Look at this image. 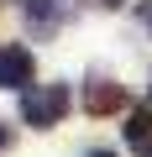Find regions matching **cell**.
Segmentation results:
<instances>
[{
	"instance_id": "1",
	"label": "cell",
	"mask_w": 152,
	"mask_h": 157,
	"mask_svg": "<svg viewBox=\"0 0 152 157\" xmlns=\"http://www.w3.org/2000/svg\"><path fill=\"white\" fill-rule=\"evenodd\" d=\"M68 105H73L68 84H37V89L21 94V121L37 126V131H47V126H58V121L68 115Z\"/></svg>"
},
{
	"instance_id": "2",
	"label": "cell",
	"mask_w": 152,
	"mask_h": 157,
	"mask_svg": "<svg viewBox=\"0 0 152 157\" xmlns=\"http://www.w3.org/2000/svg\"><path fill=\"white\" fill-rule=\"evenodd\" d=\"M37 73V58L26 47H0V89H26Z\"/></svg>"
},
{
	"instance_id": "3",
	"label": "cell",
	"mask_w": 152,
	"mask_h": 157,
	"mask_svg": "<svg viewBox=\"0 0 152 157\" xmlns=\"http://www.w3.org/2000/svg\"><path fill=\"white\" fill-rule=\"evenodd\" d=\"M84 110L89 115H115V110H126V89L115 78H89L84 84Z\"/></svg>"
},
{
	"instance_id": "4",
	"label": "cell",
	"mask_w": 152,
	"mask_h": 157,
	"mask_svg": "<svg viewBox=\"0 0 152 157\" xmlns=\"http://www.w3.org/2000/svg\"><path fill=\"white\" fill-rule=\"evenodd\" d=\"M21 11H26L32 32H58L68 21V0H21Z\"/></svg>"
},
{
	"instance_id": "5",
	"label": "cell",
	"mask_w": 152,
	"mask_h": 157,
	"mask_svg": "<svg viewBox=\"0 0 152 157\" xmlns=\"http://www.w3.org/2000/svg\"><path fill=\"white\" fill-rule=\"evenodd\" d=\"M126 147L152 157V110H131L126 115Z\"/></svg>"
},
{
	"instance_id": "6",
	"label": "cell",
	"mask_w": 152,
	"mask_h": 157,
	"mask_svg": "<svg viewBox=\"0 0 152 157\" xmlns=\"http://www.w3.org/2000/svg\"><path fill=\"white\" fill-rule=\"evenodd\" d=\"M6 147H11V126L0 121V152H6Z\"/></svg>"
},
{
	"instance_id": "7",
	"label": "cell",
	"mask_w": 152,
	"mask_h": 157,
	"mask_svg": "<svg viewBox=\"0 0 152 157\" xmlns=\"http://www.w3.org/2000/svg\"><path fill=\"white\" fill-rule=\"evenodd\" d=\"M147 26H152V16H147Z\"/></svg>"
}]
</instances>
